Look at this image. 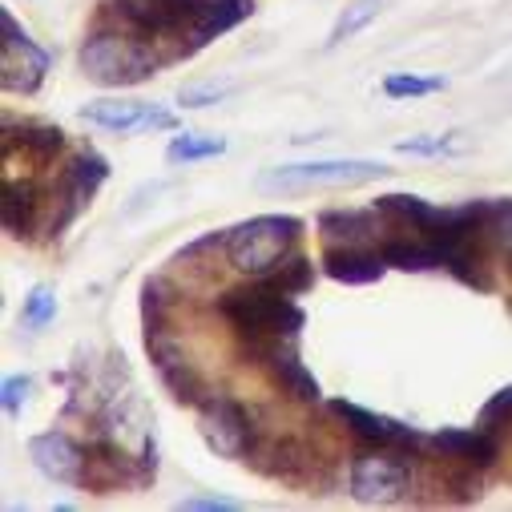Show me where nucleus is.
I'll list each match as a JSON object with an SVG mask.
<instances>
[{"instance_id":"9","label":"nucleus","mask_w":512,"mask_h":512,"mask_svg":"<svg viewBox=\"0 0 512 512\" xmlns=\"http://www.w3.org/2000/svg\"><path fill=\"white\" fill-rule=\"evenodd\" d=\"M81 117L101 125L113 134H146V130H174V113L146 105V101H121V97H105V101H89L81 105Z\"/></svg>"},{"instance_id":"17","label":"nucleus","mask_w":512,"mask_h":512,"mask_svg":"<svg viewBox=\"0 0 512 512\" xmlns=\"http://www.w3.org/2000/svg\"><path fill=\"white\" fill-rule=\"evenodd\" d=\"M250 13H254V0H206V9L190 25V49L210 45L214 37L230 33L234 25H242Z\"/></svg>"},{"instance_id":"27","label":"nucleus","mask_w":512,"mask_h":512,"mask_svg":"<svg viewBox=\"0 0 512 512\" xmlns=\"http://www.w3.org/2000/svg\"><path fill=\"white\" fill-rule=\"evenodd\" d=\"M142 323H146V335L158 339L166 331V287L158 279H150L142 287Z\"/></svg>"},{"instance_id":"26","label":"nucleus","mask_w":512,"mask_h":512,"mask_svg":"<svg viewBox=\"0 0 512 512\" xmlns=\"http://www.w3.org/2000/svg\"><path fill=\"white\" fill-rule=\"evenodd\" d=\"M53 319H57V295H53L49 287H33L29 299H25L21 323H25L29 331H41V327H49Z\"/></svg>"},{"instance_id":"5","label":"nucleus","mask_w":512,"mask_h":512,"mask_svg":"<svg viewBox=\"0 0 512 512\" xmlns=\"http://www.w3.org/2000/svg\"><path fill=\"white\" fill-rule=\"evenodd\" d=\"M198 432L206 440V448L222 460H242L254 448V424L246 416V408L230 396H214L198 404Z\"/></svg>"},{"instance_id":"24","label":"nucleus","mask_w":512,"mask_h":512,"mask_svg":"<svg viewBox=\"0 0 512 512\" xmlns=\"http://www.w3.org/2000/svg\"><path fill=\"white\" fill-rule=\"evenodd\" d=\"M275 287H283L287 295H303V291H311V283H315V267H311V259H303V254H295V259H287V263H279L271 275H267Z\"/></svg>"},{"instance_id":"23","label":"nucleus","mask_w":512,"mask_h":512,"mask_svg":"<svg viewBox=\"0 0 512 512\" xmlns=\"http://www.w3.org/2000/svg\"><path fill=\"white\" fill-rule=\"evenodd\" d=\"M226 154V138H206V134H182L170 142L166 162H202V158H218Z\"/></svg>"},{"instance_id":"19","label":"nucleus","mask_w":512,"mask_h":512,"mask_svg":"<svg viewBox=\"0 0 512 512\" xmlns=\"http://www.w3.org/2000/svg\"><path fill=\"white\" fill-rule=\"evenodd\" d=\"M375 210L383 214V218H392V222H404V226H412L416 234H432L436 230V222H440V206H432V202H424V198H416V194H383L379 202H375Z\"/></svg>"},{"instance_id":"30","label":"nucleus","mask_w":512,"mask_h":512,"mask_svg":"<svg viewBox=\"0 0 512 512\" xmlns=\"http://www.w3.org/2000/svg\"><path fill=\"white\" fill-rule=\"evenodd\" d=\"M396 150H400V154H424V158H440V154H460L464 146L456 142V134H448V138H412V142H400Z\"/></svg>"},{"instance_id":"8","label":"nucleus","mask_w":512,"mask_h":512,"mask_svg":"<svg viewBox=\"0 0 512 512\" xmlns=\"http://www.w3.org/2000/svg\"><path fill=\"white\" fill-rule=\"evenodd\" d=\"M206 0H117L121 21L138 29L142 37H166L178 29H190Z\"/></svg>"},{"instance_id":"15","label":"nucleus","mask_w":512,"mask_h":512,"mask_svg":"<svg viewBox=\"0 0 512 512\" xmlns=\"http://www.w3.org/2000/svg\"><path fill=\"white\" fill-rule=\"evenodd\" d=\"M428 444H436L452 460H464V464H476V468H488L500 456V440L488 428H444V432L428 436Z\"/></svg>"},{"instance_id":"1","label":"nucleus","mask_w":512,"mask_h":512,"mask_svg":"<svg viewBox=\"0 0 512 512\" xmlns=\"http://www.w3.org/2000/svg\"><path fill=\"white\" fill-rule=\"evenodd\" d=\"M218 311L234 323V331L242 339H250V351L254 355H267L275 343L283 339H295L307 323L303 307L295 303V295H287L283 287H275L267 275L250 287H238L230 295L218 299Z\"/></svg>"},{"instance_id":"31","label":"nucleus","mask_w":512,"mask_h":512,"mask_svg":"<svg viewBox=\"0 0 512 512\" xmlns=\"http://www.w3.org/2000/svg\"><path fill=\"white\" fill-rule=\"evenodd\" d=\"M29 392H33V379H29V375H9L5 388H0V404H5L9 416H17L21 404L29 400Z\"/></svg>"},{"instance_id":"14","label":"nucleus","mask_w":512,"mask_h":512,"mask_svg":"<svg viewBox=\"0 0 512 512\" xmlns=\"http://www.w3.org/2000/svg\"><path fill=\"white\" fill-rule=\"evenodd\" d=\"M263 359L271 363V371H275V379H279V388H283L287 396H295V400H303V404H319V400H323L319 379L303 367V359H299V351H295V339L275 343Z\"/></svg>"},{"instance_id":"21","label":"nucleus","mask_w":512,"mask_h":512,"mask_svg":"<svg viewBox=\"0 0 512 512\" xmlns=\"http://www.w3.org/2000/svg\"><path fill=\"white\" fill-rule=\"evenodd\" d=\"M383 259H388V267L396 271H444V250L436 242H388L383 246Z\"/></svg>"},{"instance_id":"32","label":"nucleus","mask_w":512,"mask_h":512,"mask_svg":"<svg viewBox=\"0 0 512 512\" xmlns=\"http://www.w3.org/2000/svg\"><path fill=\"white\" fill-rule=\"evenodd\" d=\"M492 238H496V242H504V246H508V254H512V198L492 202Z\"/></svg>"},{"instance_id":"2","label":"nucleus","mask_w":512,"mask_h":512,"mask_svg":"<svg viewBox=\"0 0 512 512\" xmlns=\"http://www.w3.org/2000/svg\"><path fill=\"white\" fill-rule=\"evenodd\" d=\"M299 230H303V222L291 214H259V218L226 230V259L234 271L263 279L283 263V254L295 246Z\"/></svg>"},{"instance_id":"33","label":"nucleus","mask_w":512,"mask_h":512,"mask_svg":"<svg viewBox=\"0 0 512 512\" xmlns=\"http://www.w3.org/2000/svg\"><path fill=\"white\" fill-rule=\"evenodd\" d=\"M230 89L226 85H186L182 93H178V101L186 105V109H198V105H210V101H218V97H226Z\"/></svg>"},{"instance_id":"16","label":"nucleus","mask_w":512,"mask_h":512,"mask_svg":"<svg viewBox=\"0 0 512 512\" xmlns=\"http://www.w3.org/2000/svg\"><path fill=\"white\" fill-rule=\"evenodd\" d=\"M150 359L158 363V375H162V383L170 388V396H174L178 404H202V379H198V371L178 355V347L162 343V335H158V339H150Z\"/></svg>"},{"instance_id":"11","label":"nucleus","mask_w":512,"mask_h":512,"mask_svg":"<svg viewBox=\"0 0 512 512\" xmlns=\"http://www.w3.org/2000/svg\"><path fill=\"white\" fill-rule=\"evenodd\" d=\"M331 412H335L347 428H355V436H363V440H371V444H379V448H400V452H408V448H416V444L428 440L424 432H416V428H408V424H400V420H392V416L367 412V408L347 404V400H335Z\"/></svg>"},{"instance_id":"12","label":"nucleus","mask_w":512,"mask_h":512,"mask_svg":"<svg viewBox=\"0 0 512 512\" xmlns=\"http://www.w3.org/2000/svg\"><path fill=\"white\" fill-rule=\"evenodd\" d=\"M392 267L383 259V250H363V246H327L323 250V275L347 287H363L383 279Z\"/></svg>"},{"instance_id":"28","label":"nucleus","mask_w":512,"mask_h":512,"mask_svg":"<svg viewBox=\"0 0 512 512\" xmlns=\"http://www.w3.org/2000/svg\"><path fill=\"white\" fill-rule=\"evenodd\" d=\"M379 17V0H359V5H351L347 13H343V21L335 25V33H331V41L327 45H339V41H347V37H355L367 21H375Z\"/></svg>"},{"instance_id":"3","label":"nucleus","mask_w":512,"mask_h":512,"mask_svg":"<svg viewBox=\"0 0 512 512\" xmlns=\"http://www.w3.org/2000/svg\"><path fill=\"white\" fill-rule=\"evenodd\" d=\"M81 69L89 81H97L105 89H130V85H142L146 77H154L158 57L138 37L97 33L81 45Z\"/></svg>"},{"instance_id":"18","label":"nucleus","mask_w":512,"mask_h":512,"mask_svg":"<svg viewBox=\"0 0 512 512\" xmlns=\"http://www.w3.org/2000/svg\"><path fill=\"white\" fill-rule=\"evenodd\" d=\"M379 210H327L319 218V234L327 246H359L371 234H379Z\"/></svg>"},{"instance_id":"13","label":"nucleus","mask_w":512,"mask_h":512,"mask_svg":"<svg viewBox=\"0 0 512 512\" xmlns=\"http://www.w3.org/2000/svg\"><path fill=\"white\" fill-rule=\"evenodd\" d=\"M105 178H109V166H105L101 154H77V158L69 162V170H65V214L57 218L53 230H65V226L89 206V198L105 186Z\"/></svg>"},{"instance_id":"29","label":"nucleus","mask_w":512,"mask_h":512,"mask_svg":"<svg viewBox=\"0 0 512 512\" xmlns=\"http://www.w3.org/2000/svg\"><path fill=\"white\" fill-rule=\"evenodd\" d=\"M480 428H488V432L512 428V383H508V388H500V392L480 408Z\"/></svg>"},{"instance_id":"34","label":"nucleus","mask_w":512,"mask_h":512,"mask_svg":"<svg viewBox=\"0 0 512 512\" xmlns=\"http://www.w3.org/2000/svg\"><path fill=\"white\" fill-rule=\"evenodd\" d=\"M182 508H190V512H234L238 504L226 500V496H194V500H182Z\"/></svg>"},{"instance_id":"4","label":"nucleus","mask_w":512,"mask_h":512,"mask_svg":"<svg viewBox=\"0 0 512 512\" xmlns=\"http://www.w3.org/2000/svg\"><path fill=\"white\" fill-rule=\"evenodd\" d=\"M392 166L383 162H303V166H279L259 178L263 190H319V186H367L388 178Z\"/></svg>"},{"instance_id":"25","label":"nucleus","mask_w":512,"mask_h":512,"mask_svg":"<svg viewBox=\"0 0 512 512\" xmlns=\"http://www.w3.org/2000/svg\"><path fill=\"white\" fill-rule=\"evenodd\" d=\"M440 89H444V77H416V73L383 77V93L388 97H428V93H440Z\"/></svg>"},{"instance_id":"22","label":"nucleus","mask_w":512,"mask_h":512,"mask_svg":"<svg viewBox=\"0 0 512 512\" xmlns=\"http://www.w3.org/2000/svg\"><path fill=\"white\" fill-rule=\"evenodd\" d=\"M9 142H21V150H29L37 162H49V158L61 154L65 134L57 130V125H21V138L9 134Z\"/></svg>"},{"instance_id":"10","label":"nucleus","mask_w":512,"mask_h":512,"mask_svg":"<svg viewBox=\"0 0 512 512\" xmlns=\"http://www.w3.org/2000/svg\"><path fill=\"white\" fill-rule=\"evenodd\" d=\"M29 456L33 464L57 480V484H69V488H85V476H89V452L65 436V432H41L29 440Z\"/></svg>"},{"instance_id":"7","label":"nucleus","mask_w":512,"mask_h":512,"mask_svg":"<svg viewBox=\"0 0 512 512\" xmlns=\"http://www.w3.org/2000/svg\"><path fill=\"white\" fill-rule=\"evenodd\" d=\"M400 448H383V452H367L351 464V496L359 504H392L400 500L412 464L404 456H396Z\"/></svg>"},{"instance_id":"6","label":"nucleus","mask_w":512,"mask_h":512,"mask_svg":"<svg viewBox=\"0 0 512 512\" xmlns=\"http://www.w3.org/2000/svg\"><path fill=\"white\" fill-rule=\"evenodd\" d=\"M49 73V53L33 45V37L13 21V13H0V81L9 93H37L41 77Z\"/></svg>"},{"instance_id":"20","label":"nucleus","mask_w":512,"mask_h":512,"mask_svg":"<svg viewBox=\"0 0 512 512\" xmlns=\"http://www.w3.org/2000/svg\"><path fill=\"white\" fill-rule=\"evenodd\" d=\"M0 218H5V230L13 238H29L33 222H37V194L25 182H5V202H0Z\"/></svg>"}]
</instances>
